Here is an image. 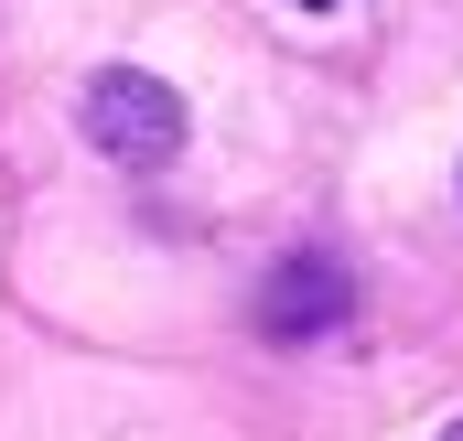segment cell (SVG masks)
<instances>
[{
  "label": "cell",
  "mask_w": 463,
  "mask_h": 441,
  "mask_svg": "<svg viewBox=\"0 0 463 441\" xmlns=\"http://www.w3.org/2000/svg\"><path fill=\"white\" fill-rule=\"evenodd\" d=\"M76 129L109 151L118 173H162V162L184 151V98H173L162 76H140V65H109V76L76 98Z\"/></svg>",
  "instance_id": "1"
},
{
  "label": "cell",
  "mask_w": 463,
  "mask_h": 441,
  "mask_svg": "<svg viewBox=\"0 0 463 441\" xmlns=\"http://www.w3.org/2000/svg\"><path fill=\"white\" fill-rule=\"evenodd\" d=\"M345 302H355V280L335 269V258H291V269H269V291H259V324H269V333H324Z\"/></svg>",
  "instance_id": "2"
},
{
  "label": "cell",
  "mask_w": 463,
  "mask_h": 441,
  "mask_svg": "<svg viewBox=\"0 0 463 441\" xmlns=\"http://www.w3.org/2000/svg\"><path fill=\"white\" fill-rule=\"evenodd\" d=\"M442 441H463V420H453V431H442Z\"/></svg>",
  "instance_id": "3"
},
{
  "label": "cell",
  "mask_w": 463,
  "mask_h": 441,
  "mask_svg": "<svg viewBox=\"0 0 463 441\" xmlns=\"http://www.w3.org/2000/svg\"><path fill=\"white\" fill-rule=\"evenodd\" d=\"M302 11H324V0H302Z\"/></svg>",
  "instance_id": "4"
}]
</instances>
